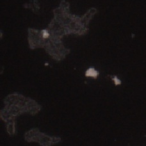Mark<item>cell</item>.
<instances>
[{"label":"cell","mask_w":146,"mask_h":146,"mask_svg":"<svg viewBox=\"0 0 146 146\" xmlns=\"http://www.w3.org/2000/svg\"><path fill=\"white\" fill-rule=\"evenodd\" d=\"M87 75L90 76H97V71H94V69H90L87 72Z\"/></svg>","instance_id":"6da1fadb"}]
</instances>
